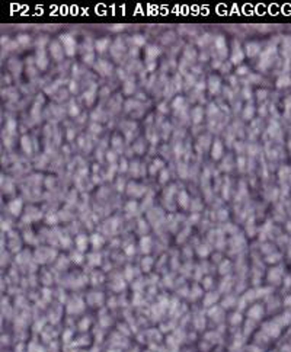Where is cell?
Listing matches in <instances>:
<instances>
[{"label": "cell", "instance_id": "obj_8", "mask_svg": "<svg viewBox=\"0 0 291 352\" xmlns=\"http://www.w3.org/2000/svg\"><path fill=\"white\" fill-rule=\"evenodd\" d=\"M221 156H223V144L220 140H215L213 143V148H211V157L214 160H218Z\"/></svg>", "mask_w": 291, "mask_h": 352}, {"label": "cell", "instance_id": "obj_27", "mask_svg": "<svg viewBox=\"0 0 291 352\" xmlns=\"http://www.w3.org/2000/svg\"><path fill=\"white\" fill-rule=\"evenodd\" d=\"M133 44H134V45H137V47H141V45L146 44V38H144L143 35H134V37H133Z\"/></svg>", "mask_w": 291, "mask_h": 352}, {"label": "cell", "instance_id": "obj_21", "mask_svg": "<svg viewBox=\"0 0 291 352\" xmlns=\"http://www.w3.org/2000/svg\"><path fill=\"white\" fill-rule=\"evenodd\" d=\"M134 89H135V85H134V81H133V80H127V81L124 83L122 92H124L125 95H131V93H134Z\"/></svg>", "mask_w": 291, "mask_h": 352}, {"label": "cell", "instance_id": "obj_19", "mask_svg": "<svg viewBox=\"0 0 291 352\" xmlns=\"http://www.w3.org/2000/svg\"><path fill=\"white\" fill-rule=\"evenodd\" d=\"M140 248H141V250H143L144 253L146 252H150V249H152V239L150 237H143L141 240H140Z\"/></svg>", "mask_w": 291, "mask_h": 352}, {"label": "cell", "instance_id": "obj_43", "mask_svg": "<svg viewBox=\"0 0 291 352\" xmlns=\"http://www.w3.org/2000/svg\"><path fill=\"white\" fill-rule=\"evenodd\" d=\"M186 169H188V167H186L185 165H182V166L179 165V175L182 173V176H183V178H186V175H188V173H186Z\"/></svg>", "mask_w": 291, "mask_h": 352}, {"label": "cell", "instance_id": "obj_2", "mask_svg": "<svg viewBox=\"0 0 291 352\" xmlns=\"http://www.w3.org/2000/svg\"><path fill=\"white\" fill-rule=\"evenodd\" d=\"M95 70L98 73H100L102 76H109L111 72H112V64L105 61V60H99L95 64Z\"/></svg>", "mask_w": 291, "mask_h": 352}, {"label": "cell", "instance_id": "obj_32", "mask_svg": "<svg viewBox=\"0 0 291 352\" xmlns=\"http://www.w3.org/2000/svg\"><path fill=\"white\" fill-rule=\"evenodd\" d=\"M183 105H185V103H183V99H182V98H176V99L173 100L172 106H173V109H182V108H183Z\"/></svg>", "mask_w": 291, "mask_h": 352}, {"label": "cell", "instance_id": "obj_4", "mask_svg": "<svg viewBox=\"0 0 291 352\" xmlns=\"http://www.w3.org/2000/svg\"><path fill=\"white\" fill-rule=\"evenodd\" d=\"M50 51H51V55H53L54 60H57V61H61L63 58H64V48L60 45L58 42H51L50 44Z\"/></svg>", "mask_w": 291, "mask_h": 352}, {"label": "cell", "instance_id": "obj_31", "mask_svg": "<svg viewBox=\"0 0 291 352\" xmlns=\"http://www.w3.org/2000/svg\"><path fill=\"white\" fill-rule=\"evenodd\" d=\"M58 221H60V217H58L57 214H50L47 217V223L48 224H54V226H55Z\"/></svg>", "mask_w": 291, "mask_h": 352}, {"label": "cell", "instance_id": "obj_25", "mask_svg": "<svg viewBox=\"0 0 291 352\" xmlns=\"http://www.w3.org/2000/svg\"><path fill=\"white\" fill-rule=\"evenodd\" d=\"M90 240H92V243H93V246H95L96 249L100 248V246L104 244V237L99 236V234H93V236L90 237Z\"/></svg>", "mask_w": 291, "mask_h": 352}, {"label": "cell", "instance_id": "obj_20", "mask_svg": "<svg viewBox=\"0 0 291 352\" xmlns=\"http://www.w3.org/2000/svg\"><path fill=\"white\" fill-rule=\"evenodd\" d=\"M95 93H96V87L93 86V87H90V89H89V90H87L86 93L83 95V96H85V100H86L87 105H90L92 102L95 100Z\"/></svg>", "mask_w": 291, "mask_h": 352}, {"label": "cell", "instance_id": "obj_45", "mask_svg": "<svg viewBox=\"0 0 291 352\" xmlns=\"http://www.w3.org/2000/svg\"><path fill=\"white\" fill-rule=\"evenodd\" d=\"M70 92L76 93V92H77V83H74V81H70Z\"/></svg>", "mask_w": 291, "mask_h": 352}, {"label": "cell", "instance_id": "obj_48", "mask_svg": "<svg viewBox=\"0 0 291 352\" xmlns=\"http://www.w3.org/2000/svg\"><path fill=\"white\" fill-rule=\"evenodd\" d=\"M122 29H124V25H114V26L111 28V31H115V32H117V31H122Z\"/></svg>", "mask_w": 291, "mask_h": 352}, {"label": "cell", "instance_id": "obj_37", "mask_svg": "<svg viewBox=\"0 0 291 352\" xmlns=\"http://www.w3.org/2000/svg\"><path fill=\"white\" fill-rule=\"evenodd\" d=\"M68 112H70L72 117H76V115L79 114V106L74 105V103H72V105H70V111H68Z\"/></svg>", "mask_w": 291, "mask_h": 352}, {"label": "cell", "instance_id": "obj_46", "mask_svg": "<svg viewBox=\"0 0 291 352\" xmlns=\"http://www.w3.org/2000/svg\"><path fill=\"white\" fill-rule=\"evenodd\" d=\"M205 87H207V83H205V81H200V83L196 85V89H198V90H204Z\"/></svg>", "mask_w": 291, "mask_h": 352}, {"label": "cell", "instance_id": "obj_10", "mask_svg": "<svg viewBox=\"0 0 291 352\" xmlns=\"http://www.w3.org/2000/svg\"><path fill=\"white\" fill-rule=\"evenodd\" d=\"M159 54H160V50L156 45H150L147 48V51H146V60H147V63H154V58L157 57Z\"/></svg>", "mask_w": 291, "mask_h": 352}, {"label": "cell", "instance_id": "obj_50", "mask_svg": "<svg viewBox=\"0 0 291 352\" xmlns=\"http://www.w3.org/2000/svg\"><path fill=\"white\" fill-rule=\"evenodd\" d=\"M92 131H95V134H98V133H100V127L99 125H92Z\"/></svg>", "mask_w": 291, "mask_h": 352}, {"label": "cell", "instance_id": "obj_16", "mask_svg": "<svg viewBox=\"0 0 291 352\" xmlns=\"http://www.w3.org/2000/svg\"><path fill=\"white\" fill-rule=\"evenodd\" d=\"M109 47V39L108 38H102V39H98L95 42V48H96V51H99V52H105L106 51V48Z\"/></svg>", "mask_w": 291, "mask_h": 352}, {"label": "cell", "instance_id": "obj_14", "mask_svg": "<svg viewBox=\"0 0 291 352\" xmlns=\"http://www.w3.org/2000/svg\"><path fill=\"white\" fill-rule=\"evenodd\" d=\"M259 51H261V45L258 42H249L246 45V54L249 57H255Z\"/></svg>", "mask_w": 291, "mask_h": 352}, {"label": "cell", "instance_id": "obj_23", "mask_svg": "<svg viewBox=\"0 0 291 352\" xmlns=\"http://www.w3.org/2000/svg\"><path fill=\"white\" fill-rule=\"evenodd\" d=\"M163 166H165V163H163V160H160V159H156L154 162H153L152 165V169H150V173H156L157 170H160V169H163Z\"/></svg>", "mask_w": 291, "mask_h": 352}, {"label": "cell", "instance_id": "obj_18", "mask_svg": "<svg viewBox=\"0 0 291 352\" xmlns=\"http://www.w3.org/2000/svg\"><path fill=\"white\" fill-rule=\"evenodd\" d=\"M192 121L195 122V124H200L201 121H202V117H204V111L201 109V108H195V109H192Z\"/></svg>", "mask_w": 291, "mask_h": 352}, {"label": "cell", "instance_id": "obj_36", "mask_svg": "<svg viewBox=\"0 0 291 352\" xmlns=\"http://www.w3.org/2000/svg\"><path fill=\"white\" fill-rule=\"evenodd\" d=\"M106 160L109 163H114L115 160H117V154H115L114 152H108L106 153Z\"/></svg>", "mask_w": 291, "mask_h": 352}, {"label": "cell", "instance_id": "obj_5", "mask_svg": "<svg viewBox=\"0 0 291 352\" xmlns=\"http://www.w3.org/2000/svg\"><path fill=\"white\" fill-rule=\"evenodd\" d=\"M22 207H24V204H22V200L20 198H16V200L13 201H10L9 205H7V208H9V211L12 213L13 215H20V211H22Z\"/></svg>", "mask_w": 291, "mask_h": 352}, {"label": "cell", "instance_id": "obj_52", "mask_svg": "<svg viewBox=\"0 0 291 352\" xmlns=\"http://www.w3.org/2000/svg\"><path fill=\"white\" fill-rule=\"evenodd\" d=\"M189 220L195 223V221H198V220H200V215H198V214H194V215H191V218H189Z\"/></svg>", "mask_w": 291, "mask_h": 352}, {"label": "cell", "instance_id": "obj_6", "mask_svg": "<svg viewBox=\"0 0 291 352\" xmlns=\"http://www.w3.org/2000/svg\"><path fill=\"white\" fill-rule=\"evenodd\" d=\"M35 63H37L38 68H41V70H45V68H47L48 60H47V57H45V51H44L42 48H41V50H38V52H37V58H35Z\"/></svg>", "mask_w": 291, "mask_h": 352}, {"label": "cell", "instance_id": "obj_33", "mask_svg": "<svg viewBox=\"0 0 291 352\" xmlns=\"http://www.w3.org/2000/svg\"><path fill=\"white\" fill-rule=\"evenodd\" d=\"M83 60H85V63H87V64H93V61H95V55H93V52L86 54V55L83 57Z\"/></svg>", "mask_w": 291, "mask_h": 352}, {"label": "cell", "instance_id": "obj_11", "mask_svg": "<svg viewBox=\"0 0 291 352\" xmlns=\"http://www.w3.org/2000/svg\"><path fill=\"white\" fill-rule=\"evenodd\" d=\"M245 57V54L243 51L240 50V45L237 47V42L234 44V50H233V54H231V63L233 64H239V63H242V60H243Z\"/></svg>", "mask_w": 291, "mask_h": 352}, {"label": "cell", "instance_id": "obj_34", "mask_svg": "<svg viewBox=\"0 0 291 352\" xmlns=\"http://www.w3.org/2000/svg\"><path fill=\"white\" fill-rule=\"evenodd\" d=\"M159 178H160V183H165V182H166L167 179H169V172H167L166 169H163L162 173H160V176H159Z\"/></svg>", "mask_w": 291, "mask_h": 352}, {"label": "cell", "instance_id": "obj_9", "mask_svg": "<svg viewBox=\"0 0 291 352\" xmlns=\"http://www.w3.org/2000/svg\"><path fill=\"white\" fill-rule=\"evenodd\" d=\"M41 217H42V213L39 209L31 207V208H28V214L24 217V221H35V220H39Z\"/></svg>", "mask_w": 291, "mask_h": 352}, {"label": "cell", "instance_id": "obj_49", "mask_svg": "<svg viewBox=\"0 0 291 352\" xmlns=\"http://www.w3.org/2000/svg\"><path fill=\"white\" fill-rule=\"evenodd\" d=\"M258 96H259V99H265V96H267V92H265V90H259V92H258Z\"/></svg>", "mask_w": 291, "mask_h": 352}, {"label": "cell", "instance_id": "obj_38", "mask_svg": "<svg viewBox=\"0 0 291 352\" xmlns=\"http://www.w3.org/2000/svg\"><path fill=\"white\" fill-rule=\"evenodd\" d=\"M128 170V165H127V160L122 159L121 163H119V172H127Z\"/></svg>", "mask_w": 291, "mask_h": 352}, {"label": "cell", "instance_id": "obj_12", "mask_svg": "<svg viewBox=\"0 0 291 352\" xmlns=\"http://www.w3.org/2000/svg\"><path fill=\"white\" fill-rule=\"evenodd\" d=\"M214 44H215V48L218 50V52H220V55L221 57H226L227 55V47H226V41H224V38L223 37H217L215 38V41H214Z\"/></svg>", "mask_w": 291, "mask_h": 352}, {"label": "cell", "instance_id": "obj_42", "mask_svg": "<svg viewBox=\"0 0 291 352\" xmlns=\"http://www.w3.org/2000/svg\"><path fill=\"white\" fill-rule=\"evenodd\" d=\"M237 74H240V76H243V74H248V67H245V66L239 67V68H237Z\"/></svg>", "mask_w": 291, "mask_h": 352}, {"label": "cell", "instance_id": "obj_39", "mask_svg": "<svg viewBox=\"0 0 291 352\" xmlns=\"http://www.w3.org/2000/svg\"><path fill=\"white\" fill-rule=\"evenodd\" d=\"M150 265H152V259L150 257H146V259H143V268L144 269H150Z\"/></svg>", "mask_w": 291, "mask_h": 352}, {"label": "cell", "instance_id": "obj_51", "mask_svg": "<svg viewBox=\"0 0 291 352\" xmlns=\"http://www.w3.org/2000/svg\"><path fill=\"white\" fill-rule=\"evenodd\" d=\"M73 257H74V259H76V262H79V263L82 262V255H80V253H74V255H73Z\"/></svg>", "mask_w": 291, "mask_h": 352}, {"label": "cell", "instance_id": "obj_41", "mask_svg": "<svg viewBox=\"0 0 291 352\" xmlns=\"http://www.w3.org/2000/svg\"><path fill=\"white\" fill-rule=\"evenodd\" d=\"M139 230L140 231H144V230H147V223L144 221V220H140V223H139Z\"/></svg>", "mask_w": 291, "mask_h": 352}, {"label": "cell", "instance_id": "obj_47", "mask_svg": "<svg viewBox=\"0 0 291 352\" xmlns=\"http://www.w3.org/2000/svg\"><path fill=\"white\" fill-rule=\"evenodd\" d=\"M207 253H208V248H207V246H201V248H200V255H201V256H202V255L205 256Z\"/></svg>", "mask_w": 291, "mask_h": 352}, {"label": "cell", "instance_id": "obj_53", "mask_svg": "<svg viewBox=\"0 0 291 352\" xmlns=\"http://www.w3.org/2000/svg\"><path fill=\"white\" fill-rule=\"evenodd\" d=\"M159 109H160V112H167V109H166V105L165 103H162L160 106H159Z\"/></svg>", "mask_w": 291, "mask_h": 352}, {"label": "cell", "instance_id": "obj_26", "mask_svg": "<svg viewBox=\"0 0 291 352\" xmlns=\"http://www.w3.org/2000/svg\"><path fill=\"white\" fill-rule=\"evenodd\" d=\"M125 211H127L130 215L135 214V213H137V202H134V201H130L128 204L125 205Z\"/></svg>", "mask_w": 291, "mask_h": 352}, {"label": "cell", "instance_id": "obj_24", "mask_svg": "<svg viewBox=\"0 0 291 352\" xmlns=\"http://www.w3.org/2000/svg\"><path fill=\"white\" fill-rule=\"evenodd\" d=\"M16 42L19 44V45H28L31 42V38H29V35H26V33H20V35H18V38H16Z\"/></svg>", "mask_w": 291, "mask_h": 352}, {"label": "cell", "instance_id": "obj_1", "mask_svg": "<svg viewBox=\"0 0 291 352\" xmlns=\"http://www.w3.org/2000/svg\"><path fill=\"white\" fill-rule=\"evenodd\" d=\"M60 39H61V44H63V48H64L66 55H68V57L74 55V54H76V39L73 38L72 35H68V33L61 35Z\"/></svg>", "mask_w": 291, "mask_h": 352}, {"label": "cell", "instance_id": "obj_30", "mask_svg": "<svg viewBox=\"0 0 291 352\" xmlns=\"http://www.w3.org/2000/svg\"><path fill=\"white\" fill-rule=\"evenodd\" d=\"M6 131H9L10 134H13L15 131H16V122H15L13 119H9V121L6 122Z\"/></svg>", "mask_w": 291, "mask_h": 352}, {"label": "cell", "instance_id": "obj_3", "mask_svg": "<svg viewBox=\"0 0 291 352\" xmlns=\"http://www.w3.org/2000/svg\"><path fill=\"white\" fill-rule=\"evenodd\" d=\"M127 191L131 196H141L147 189H146V186L140 185L137 182H130L128 186H127Z\"/></svg>", "mask_w": 291, "mask_h": 352}, {"label": "cell", "instance_id": "obj_13", "mask_svg": "<svg viewBox=\"0 0 291 352\" xmlns=\"http://www.w3.org/2000/svg\"><path fill=\"white\" fill-rule=\"evenodd\" d=\"M189 202H191L189 195L186 194L185 191H181V192L178 194V204L181 205L182 208H188V207H189Z\"/></svg>", "mask_w": 291, "mask_h": 352}, {"label": "cell", "instance_id": "obj_28", "mask_svg": "<svg viewBox=\"0 0 291 352\" xmlns=\"http://www.w3.org/2000/svg\"><path fill=\"white\" fill-rule=\"evenodd\" d=\"M253 114H255V108H253L252 105H248V106L245 108V111H243V117L246 119H250L253 117Z\"/></svg>", "mask_w": 291, "mask_h": 352}, {"label": "cell", "instance_id": "obj_29", "mask_svg": "<svg viewBox=\"0 0 291 352\" xmlns=\"http://www.w3.org/2000/svg\"><path fill=\"white\" fill-rule=\"evenodd\" d=\"M2 185H3V189H6L5 192H7V194H12V192H13L15 186H13V183H12L9 179H6V183H5V182H2Z\"/></svg>", "mask_w": 291, "mask_h": 352}, {"label": "cell", "instance_id": "obj_17", "mask_svg": "<svg viewBox=\"0 0 291 352\" xmlns=\"http://www.w3.org/2000/svg\"><path fill=\"white\" fill-rule=\"evenodd\" d=\"M76 246L79 248V250H85L87 248V237L85 234H79L76 237Z\"/></svg>", "mask_w": 291, "mask_h": 352}, {"label": "cell", "instance_id": "obj_44", "mask_svg": "<svg viewBox=\"0 0 291 352\" xmlns=\"http://www.w3.org/2000/svg\"><path fill=\"white\" fill-rule=\"evenodd\" d=\"M191 207H192V209H200V208H201L200 200H194V204H192Z\"/></svg>", "mask_w": 291, "mask_h": 352}, {"label": "cell", "instance_id": "obj_40", "mask_svg": "<svg viewBox=\"0 0 291 352\" xmlns=\"http://www.w3.org/2000/svg\"><path fill=\"white\" fill-rule=\"evenodd\" d=\"M227 217H229V213H227V209H220L218 218H220V220H226Z\"/></svg>", "mask_w": 291, "mask_h": 352}, {"label": "cell", "instance_id": "obj_7", "mask_svg": "<svg viewBox=\"0 0 291 352\" xmlns=\"http://www.w3.org/2000/svg\"><path fill=\"white\" fill-rule=\"evenodd\" d=\"M207 87H208V90H210L213 95H215V93H218L220 87H221V81H220L218 77L211 76L210 80H208V83H207Z\"/></svg>", "mask_w": 291, "mask_h": 352}, {"label": "cell", "instance_id": "obj_35", "mask_svg": "<svg viewBox=\"0 0 291 352\" xmlns=\"http://www.w3.org/2000/svg\"><path fill=\"white\" fill-rule=\"evenodd\" d=\"M121 143H122V140H121L118 135H115V137L112 138V146H114V148H119L121 147Z\"/></svg>", "mask_w": 291, "mask_h": 352}, {"label": "cell", "instance_id": "obj_54", "mask_svg": "<svg viewBox=\"0 0 291 352\" xmlns=\"http://www.w3.org/2000/svg\"><path fill=\"white\" fill-rule=\"evenodd\" d=\"M213 67H215V68H220V67H221V64H220V61H214V63H213Z\"/></svg>", "mask_w": 291, "mask_h": 352}, {"label": "cell", "instance_id": "obj_15", "mask_svg": "<svg viewBox=\"0 0 291 352\" xmlns=\"http://www.w3.org/2000/svg\"><path fill=\"white\" fill-rule=\"evenodd\" d=\"M20 146H22V150H24L26 154H31L32 153V144H31V138L28 135H24L22 140H20Z\"/></svg>", "mask_w": 291, "mask_h": 352}, {"label": "cell", "instance_id": "obj_22", "mask_svg": "<svg viewBox=\"0 0 291 352\" xmlns=\"http://www.w3.org/2000/svg\"><path fill=\"white\" fill-rule=\"evenodd\" d=\"M290 85H291V79L288 76H285V74H282V76L277 80L278 87H287V86H290Z\"/></svg>", "mask_w": 291, "mask_h": 352}]
</instances>
